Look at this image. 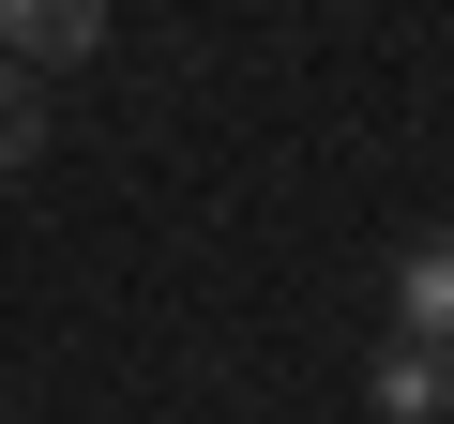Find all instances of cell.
I'll return each instance as SVG.
<instances>
[{
  "label": "cell",
  "instance_id": "1",
  "mask_svg": "<svg viewBox=\"0 0 454 424\" xmlns=\"http://www.w3.org/2000/svg\"><path fill=\"white\" fill-rule=\"evenodd\" d=\"M91 46H106V0H0V61L16 76H61Z\"/></svg>",
  "mask_w": 454,
  "mask_h": 424
},
{
  "label": "cell",
  "instance_id": "2",
  "mask_svg": "<svg viewBox=\"0 0 454 424\" xmlns=\"http://www.w3.org/2000/svg\"><path fill=\"white\" fill-rule=\"evenodd\" d=\"M394 334H409V349H454V228L394 258Z\"/></svg>",
  "mask_w": 454,
  "mask_h": 424
},
{
  "label": "cell",
  "instance_id": "3",
  "mask_svg": "<svg viewBox=\"0 0 454 424\" xmlns=\"http://www.w3.org/2000/svg\"><path fill=\"white\" fill-rule=\"evenodd\" d=\"M364 394H379V424H439V409H454V349H409V334H394Z\"/></svg>",
  "mask_w": 454,
  "mask_h": 424
},
{
  "label": "cell",
  "instance_id": "4",
  "mask_svg": "<svg viewBox=\"0 0 454 424\" xmlns=\"http://www.w3.org/2000/svg\"><path fill=\"white\" fill-rule=\"evenodd\" d=\"M31 152H46V106H31V76H16V61H0V167H31Z\"/></svg>",
  "mask_w": 454,
  "mask_h": 424
}]
</instances>
